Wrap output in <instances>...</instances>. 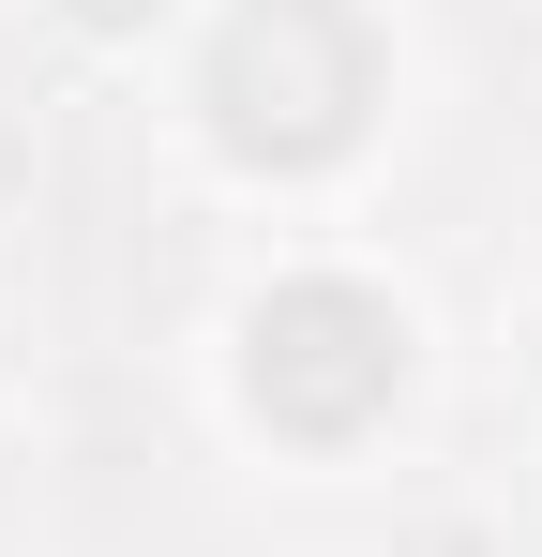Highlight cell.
Instances as JSON below:
<instances>
[{
    "instance_id": "6da1fadb",
    "label": "cell",
    "mask_w": 542,
    "mask_h": 557,
    "mask_svg": "<svg viewBox=\"0 0 542 557\" xmlns=\"http://www.w3.org/2000/svg\"><path fill=\"white\" fill-rule=\"evenodd\" d=\"M257 422H286V437H332V392L317 376H347V407H392L407 392V317L377 301V286H271L257 301Z\"/></svg>"
},
{
    "instance_id": "7a4b0ae2",
    "label": "cell",
    "mask_w": 542,
    "mask_h": 557,
    "mask_svg": "<svg viewBox=\"0 0 542 557\" xmlns=\"http://www.w3.org/2000/svg\"><path fill=\"white\" fill-rule=\"evenodd\" d=\"M76 15H90V30H136V15H151V0H76Z\"/></svg>"
}]
</instances>
